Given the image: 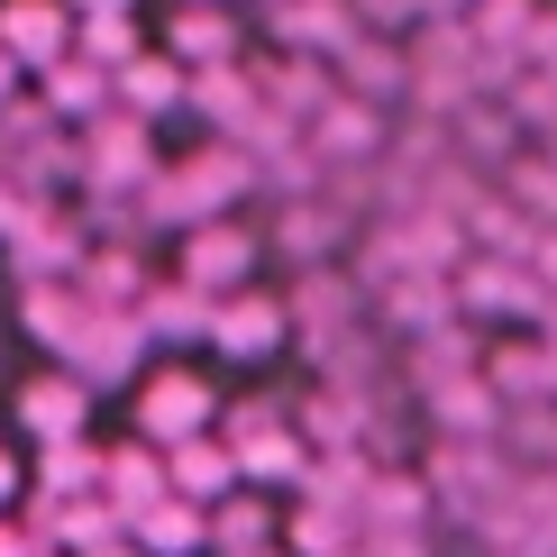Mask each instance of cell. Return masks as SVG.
Returning a JSON list of instances; mask_svg holds the SVG:
<instances>
[{"instance_id": "cell-23", "label": "cell", "mask_w": 557, "mask_h": 557, "mask_svg": "<svg viewBox=\"0 0 557 557\" xmlns=\"http://www.w3.org/2000/svg\"><path fill=\"white\" fill-rule=\"evenodd\" d=\"M91 101H101V74H91V64L64 74V64H55V110H91Z\"/></svg>"}, {"instance_id": "cell-8", "label": "cell", "mask_w": 557, "mask_h": 557, "mask_svg": "<svg viewBox=\"0 0 557 557\" xmlns=\"http://www.w3.org/2000/svg\"><path fill=\"white\" fill-rule=\"evenodd\" d=\"M0 46H10V55H28V64H46L64 46V10L55 0H18L10 18H0Z\"/></svg>"}, {"instance_id": "cell-20", "label": "cell", "mask_w": 557, "mask_h": 557, "mask_svg": "<svg viewBox=\"0 0 557 557\" xmlns=\"http://www.w3.org/2000/svg\"><path fill=\"white\" fill-rule=\"evenodd\" d=\"M91 467H101L91 448H74V438H46V484H55V494H64V484H91Z\"/></svg>"}, {"instance_id": "cell-15", "label": "cell", "mask_w": 557, "mask_h": 557, "mask_svg": "<svg viewBox=\"0 0 557 557\" xmlns=\"http://www.w3.org/2000/svg\"><path fill=\"white\" fill-rule=\"evenodd\" d=\"M494 384H512L521 403H540V384H557V347H503V357H494Z\"/></svg>"}, {"instance_id": "cell-7", "label": "cell", "mask_w": 557, "mask_h": 557, "mask_svg": "<svg viewBox=\"0 0 557 557\" xmlns=\"http://www.w3.org/2000/svg\"><path fill=\"white\" fill-rule=\"evenodd\" d=\"M137 320H147L156 338H211V320H220V293H201V284H183V293H156Z\"/></svg>"}, {"instance_id": "cell-22", "label": "cell", "mask_w": 557, "mask_h": 557, "mask_svg": "<svg viewBox=\"0 0 557 557\" xmlns=\"http://www.w3.org/2000/svg\"><path fill=\"white\" fill-rule=\"evenodd\" d=\"M193 540H201V521H193V512H147V548H156V557H183Z\"/></svg>"}, {"instance_id": "cell-24", "label": "cell", "mask_w": 557, "mask_h": 557, "mask_svg": "<svg viewBox=\"0 0 557 557\" xmlns=\"http://www.w3.org/2000/svg\"><path fill=\"white\" fill-rule=\"evenodd\" d=\"M91 293H137V265L128 257H101V265H91Z\"/></svg>"}, {"instance_id": "cell-6", "label": "cell", "mask_w": 557, "mask_h": 557, "mask_svg": "<svg viewBox=\"0 0 557 557\" xmlns=\"http://www.w3.org/2000/svg\"><path fill=\"white\" fill-rule=\"evenodd\" d=\"M247 467H238V438H228V448H211V438H174V494H228V484H238Z\"/></svg>"}, {"instance_id": "cell-5", "label": "cell", "mask_w": 557, "mask_h": 557, "mask_svg": "<svg viewBox=\"0 0 557 557\" xmlns=\"http://www.w3.org/2000/svg\"><path fill=\"white\" fill-rule=\"evenodd\" d=\"M211 338L228 347V357H265V347H284V311H274V301H257V293H238V301H220Z\"/></svg>"}, {"instance_id": "cell-4", "label": "cell", "mask_w": 557, "mask_h": 557, "mask_svg": "<svg viewBox=\"0 0 557 557\" xmlns=\"http://www.w3.org/2000/svg\"><path fill=\"white\" fill-rule=\"evenodd\" d=\"M201 421H211V393H201L193 375H156L147 403H137V430L147 438H193Z\"/></svg>"}, {"instance_id": "cell-13", "label": "cell", "mask_w": 557, "mask_h": 557, "mask_svg": "<svg viewBox=\"0 0 557 557\" xmlns=\"http://www.w3.org/2000/svg\"><path fill=\"white\" fill-rule=\"evenodd\" d=\"M530 28H540L530 0H475V46H521L530 55Z\"/></svg>"}, {"instance_id": "cell-14", "label": "cell", "mask_w": 557, "mask_h": 557, "mask_svg": "<svg viewBox=\"0 0 557 557\" xmlns=\"http://www.w3.org/2000/svg\"><path fill=\"white\" fill-rule=\"evenodd\" d=\"M156 494H165V475H156L147 448H120V457H110V503H120V512H137V503H156Z\"/></svg>"}, {"instance_id": "cell-17", "label": "cell", "mask_w": 557, "mask_h": 557, "mask_svg": "<svg viewBox=\"0 0 557 557\" xmlns=\"http://www.w3.org/2000/svg\"><path fill=\"white\" fill-rule=\"evenodd\" d=\"M293 548H301V557H347V521H338V503H311V512L293 521Z\"/></svg>"}, {"instance_id": "cell-12", "label": "cell", "mask_w": 557, "mask_h": 557, "mask_svg": "<svg viewBox=\"0 0 557 557\" xmlns=\"http://www.w3.org/2000/svg\"><path fill=\"white\" fill-rule=\"evenodd\" d=\"M28 430H37V438H74V430H83V384H74V375L37 384V393H28Z\"/></svg>"}, {"instance_id": "cell-3", "label": "cell", "mask_w": 557, "mask_h": 557, "mask_svg": "<svg viewBox=\"0 0 557 557\" xmlns=\"http://www.w3.org/2000/svg\"><path fill=\"white\" fill-rule=\"evenodd\" d=\"M274 37L293 46H311V55H338L347 37H357V10H347V0H284V10H274Z\"/></svg>"}, {"instance_id": "cell-19", "label": "cell", "mask_w": 557, "mask_h": 557, "mask_svg": "<svg viewBox=\"0 0 557 557\" xmlns=\"http://www.w3.org/2000/svg\"><path fill=\"white\" fill-rule=\"evenodd\" d=\"M211 530H220V548H228V557H247V548H265V512H257V503H228V512H220Z\"/></svg>"}, {"instance_id": "cell-28", "label": "cell", "mask_w": 557, "mask_h": 557, "mask_svg": "<svg viewBox=\"0 0 557 557\" xmlns=\"http://www.w3.org/2000/svg\"><path fill=\"white\" fill-rule=\"evenodd\" d=\"M91 10H110V0H91Z\"/></svg>"}, {"instance_id": "cell-21", "label": "cell", "mask_w": 557, "mask_h": 557, "mask_svg": "<svg viewBox=\"0 0 557 557\" xmlns=\"http://www.w3.org/2000/svg\"><path fill=\"white\" fill-rule=\"evenodd\" d=\"M83 28H91L83 46H91V55H101V64H128V46H137V37H128V18H120V10H91Z\"/></svg>"}, {"instance_id": "cell-30", "label": "cell", "mask_w": 557, "mask_h": 557, "mask_svg": "<svg viewBox=\"0 0 557 557\" xmlns=\"http://www.w3.org/2000/svg\"><path fill=\"white\" fill-rule=\"evenodd\" d=\"M548 147H557V128H548Z\"/></svg>"}, {"instance_id": "cell-31", "label": "cell", "mask_w": 557, "mask_h": 557, "mask_svg": "<svg viewBox=\"0 0 557 557\" xmlns=\"http://www.w3.org/2000/svg\"><path fill=\"white\" fill-rule=\"evenodd\" d=\"M247 557H257V548H247Z\"/></svg>"}, {"instance_id": "cell-1", "label": "cell", "mask_w": 557, "mask_h": 557, "mask_svg": "<svg viewBox=\"0 0 557 557\" xmlns=\"http://www.w3.org/2000/svg\"><path fill=\"white\" fill-rule=\"evenodd\" d=\"M247 147H211V156H193L174 183H147V211L156 220H193V211H220V201H238L247 193Z\"/></svg>"}, {"instance_id": "cell-9", "label": "cell", "mask_w": 557, "mask_h": 557, "mask_svg": "<svg viewBox=\"0 0 557 557\" xmlns=\"http://www.w3.org/2000/svg\"><path fill=\"white\" fill-rule=\"evenodd\" d=\"M174 55H183V64H228V55H238L228 10H201V0H193V10L174 18Z\"/></svg>"}, {"instance_id": "cell-27", "label": "cell", "mask_w": 557, "mask_h": 557, "mask_svg": "<svg viewBox=\"0 0 557 557\" xmlns=\"http://www.w3.org/2000/svg\"><path fill=\"white\" fill-rule=\"evenodd\" d=\"M0 494H10V457H0Z\"/></svg>"}, {"instance_id": "cell-10", "label": "cell", "mask_w": 557, "mask_h": 557, "mask_svg": "<svg viewBox=\"0 0 557 557\" xmlns=\"http://www.w3.org/2000/svg\"><path fill=\"white\" fill-rule=\"evenodd\" d=\"M91 174H101V183H137V174H147V120H137V110L120 128L91 137Z\"/></svg>"}, {"instance_id": "cell-2", "label": "cell", "mask_w": 557, "mask_h": 557, "mask_svg": "<svg viewBox=\"0 0 557 557\" xmlns=\"http://www.w3.org/2000/svg\"><path fill=\"white\" fill-rule=\"evenodd\" d=\"M247 265H257V238H247V228H193L183 284H201V293H228V284H247Z\"/></svg>"}, {"instance_id": "cell-18", "label": "cell", "mask_w": 557, "mask_h": 557, "mask_svg": "<svg viewBox=\"0 0 557 557\" xmlns=\"http://www.w3.org/2000/svg\"><path fill=\"white\" fill-rule=\"evenodd\" d=\"M494 384H475V375H457V384H438V421H457V430H484L494 421V403H484Z\"/></svg>"}, {"instance_id": "cell-16", "label": "cell", "mask_w": 557, "mask_h": 557, "mask_svg": "<svg viewBox=\"0 0 557 557\" xmlns=\"http://www.w3.org/2000/svg\"><path fill=\"white\" fill-rule=\"evenodd\" d=\"M320 147H330V156H366V147H375L366 101H330V110H320Z\"/></svg>"}, {"instance_id": "cell-11", "label": "cell", "mask_w": 557, "mask_h": 557, "mask_svg": "<svg viewBox=\"0 0 557 557\" xmlns=\"http://www.w3.org/2000/svg\"><path fill=\"white\" fill-rule=\"evenodd\" d=\"M183 91H193V83H183V64H128V74H120V101L137 110V120H165Z\"/></svg>"}, {"instance_id": "cell-25", "label": "cell", "mask_w": 557, "mask_h": 557, "mask_svg": "<svg viewBox=\"0 0 557 557\" xmlns=\"http://www.w3.org/2000/svg\"><path fill=\"white\" fill-rule=\"evenodd\" d=\"M0 91H10V46H0Z\"/></svg>"}, {"instance_id": "cell-29", "label": "cell", "mask_w": 557, "mask_h": 557, "mask_svg": "<svg viewBox=\"0 0 557 557\" xmlns=\"http://www.w3.org/2000/svg\"><path fill=\"white\" fill-rule=\"evenodd\" d=\"M448 10H467V0H448Z\"/></svg>"}, {"instance_id": "cell-26", "label": "cell", "mask_w": 557, "mask_h": 557, "mask_svg": "<svg viewBox=\"0 0 557 557\" xmlns=\"http://www.w3.org/2000/svg\"><path fill=\"white\" fill-rule=\"evenodd\" d=\"M10 540H18V530H0V557H18V548H10Z\"/></svg>"}]
</instances>
